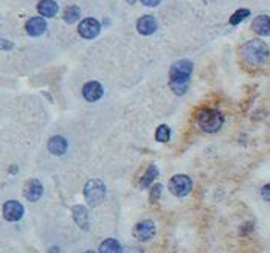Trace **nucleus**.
<instances>
[{
	"instance_id": "423d86ee",
	"label": "nucleus",
	"mask_w": 270,
	"mask_h": 253,
	"mask_svg": "<svg viewBox=\"0 0 270 253\" xmlns=\"http://www.w3.org/2000/svg\"><path fill=\"white\" fill-rule=\"evenodd\" d=\"M134 238L138 239L140 242H146L151 241L155 234V225L152 221L145 219V221H140L135 227H134Z\"/></svg>"
},
{
	"instance_id": "6e6552de",
	"label": "nucleus",
	"mask_w": 270,
	"mask_h": 253,
	"mask_svg": "<svg viewBox=\"0 0 270 253\" xmlns=\"http://www.w3.org/2000/svg\"><path fill=\"white\" fill-rule=\"evenodd\" d=\"M24 216V207L17 201H8L4 204V218L10 222H16L22 219Z\"/></svg>"
},
{
	"instance_id": "f03ea898",
	"label": "nucleus",
	"mask_w": 270,
	"mask_h": 253,
	"mask_svg": "<svg viewBox=\"0 0 270 253\" xmlns=\"http://www.w3.org/2000/svg\"><path fill=\"white\" fill-rule=\"evenodd\" d=\"M241 53L245 62L250 65H259L268 58V47L261 39H251L244 44Z\"/></svg>"
},
{
	"instance_id": "9b49d317",
	"label": "nucleus",
	"mask_w": 270,
	"mask_h": 253,
	"mask_svg": "<svg viewBox=\"0 0 270 253\" xmlns=\"http://www.w3.org/2000/svg\"><path fill=\"white\" fill-rule=\"evenodd\" d=\"M25 30L30 36H41L47 30V21L44 17H30L25 24Z\"/></svg>"
},
{
	"instance_id": "bb28decb",
	"label": "nucleus",
	"mask_w": 270,
	"mask_h": 253,
	"mask_svg": "<svg viewBox=\"0 0 270 253\" xmlns=\"http://www.w3.org/2000/svg\"><path fill=\"white\" fill-rule=\"evenodd\" d=\"M128 2H129V4H132V5H134V4H135V2H137V0H128Z\"/></svg>"
},
{
	"instance_id": "393cba45",
	"label": "nucleus",
	"mask_w": 270,
	"mask_h": 253,
	"mask_svg": "<svg viewBox=\"0 0 270 253\" xmlns=\"http://www.w3.org/2000/svg\"><path fill=\"white\" fill-rule=\"evenodd\" d=\"M140 2L145 5V7H157L161 0H140Z\"/></svg>"
},
{
	"instance_id": "f8f14e48",
	"label": "nucleus",
	"mask_w": 270,
	"mask_h": 253,
	"mask_svg": "<svg viewBox=\"0 0 270 253\" xmlns=\"http://www.w3.org/2000/svg\"><path fill=\"white\" fill-rule=\"evenodd\" d=\"M47 148L53 155H64L67 152V149H68V143H67V140L64 137L55 135V137H51L48 140Z\"/></svg>"
},
{
	"instance_id": "0eeeda50",
	"label": "nucleus",
	"mask_w": 270,
	"mask_h": 253,
	"mask_svg": "<svg viewBox=\"0 0 270 253\" xmlns=\"http://www.w3.org/2000/svg\"><path fill=\"white\" fill-rule=\"evenodd\" d=\"M100 31H101V24L97 19H94V17H87V19H84L78 27V33L84 39L97 38V36L100 34Z\"/></svg>"
},
{
	"instance_id": "4be33fe9",
	"label": "nucleus",
	"mask_w": 270,
	"mask_h": 253,
	"mask_svg": "<svg viewBox=\"0 0 270 253\" xmlns=\"http://www.w3.org/2000/svg\"><path fill=\"white\" fill-rule=\"evenodd\" d=\"M160 194H161V185H160V184L152 185V188H151V194H149V199H151V202H152V204L158 201V199H160Z\"/></svg>"
},
{
	"instance_id": "ddd939ff",
	"label": "nucleus",
	"mask_w": 270,
	"mask_h": 253,
	"mask_svg": "<svg viewBox=\"0 0 270 253\" xmlns=\"http://www.w3.org/2000/svg\"><path fill=\"white\" fill-rule=\"evenodd\" d=\"M137 30L143 36H151L157 30V21L152 16H143L137 22Z\"/></svg>"
},
{
	"instance_id": "4468645a",
	"label": "nucleus",
	"mask_w": 270,
	"mask_h": 253,
	"mask_svg": "<svg viewBox=\"0 0 270 253\" xmlns=\"http://www.w3.org/2000/svg\"><path fill=\"white\" fill-rule=\"evenodd\" d=\"M251 28L259 36H268L270 34V16H265V14L258 16L253 21V24H251Z\"/></svg>"
},
{
	"instance_id": "5701e85b",
	"label": "nucleus",
	"mask_w": 270,
	"mask_h": 253,
	"mask_svg": "<svg viewBox=\"0 0 270 253\" xmlns=\"http://www.w3.org/2000/svg\"><path fill=\"white\" fill-rule=\"evenodd\" d=\"M261 196H262V199H264V201L270 202V184L262 187V190H261Z\"/></svg>"
},
{
	"instance_id": "f3484780",
	"label": "nucleus",
	"mask_w": 270,
	"mask_h": 253,
	"mask_svg": "<svg viewBox=\"0 0 270 253\" xmlns=\"http://www.w3.org/2000/svg\"><path fill=\"white\" fill-rule=\"evenodd\" d=\"M157 176H158V168H157L155 165H149V168L146 170L145 176H143L141 180H140V188L145 190V188H148L149 185H152V182H155Z\"/></svg>"
},
{
	"instance_id": "6ab92c4d",
	"label": "nucleus",
	"mask_w": 270,
	"mask_h": 253,
	"mask_svg": "<svg viewBox=\"0 0 270 253\" xmlns=\"http://www.w3.org/2000/svg\"><path fill=\"white\" fill-rule=\"evenodd\" d=\"M79 17H81V10L76 5H70L64 11V21L67 24H75L76 21H79Z\"/></svg>"
},
{
	"instance_id": "7ed1b4c3",
	"label": "nucleus",
	"mask_w": 270,
	"mask_h": 253,
	"mask_svg": "<svg viewBox=\"0 0 270 253\" xmlns=\"http://www.w3.org/2000/svg\"><path fill=\"white\" fill-rule=\"evenodd\" d=\"M197 124L204 132L214 134L222 128L224 115L216 109H204L197 115Z\"/></svg>"
},
{
	"instance_id": "412c9836",
	"label": "nucleus",
	"mask_w": 270,
	"mask_h": 253,
	"mask_svg": "<svg viewBox=\"0 0 270 253\" xmlns=\"http://www.w3.org/2000/svg\"><path fill=\"white\" fill-rule=\"evenodd\" d=\"M248 16H250V11H248L247 8H241V10H238L235 14L230 17V24H231V25H238V24H241L244 19H247Z\"/></svg>"
},
{
	"instance_id": "f257e3e1",
	"label": "nucleus",
	"mask_w": 270,
	"mask_h": 253,
	"mask_svg": "<svg viewBox=\"0 0 270 253\" xmlns=\"http://www.w3.org/2000/svg\"><path fill=\"white\" fill-rule=\"evenodd\" d=\"M191 73H193V62L188 59H180L171 65L169 86L175 95H184L188 90Z\"/></svg>"
},
{
	"instance_id": "cd10ccee",
	"label": "nucleus",
	"mask_w": 270,
	"mask_h": 253,
	"mask_svg": "<svg viewBox=\"0 0 270 253\" xmlns=\"http://www.w3.org/2000/svg\"><path fill=\"white\" fill-rule=\"evenodd\" d=\"M84 253H97V251H92V250H87V251H84Z\"/></svg>"
},
{
	"instance_id": "dca6fc26",
	"label": "nucleus",
	"mask_w": 270,
	"mask_h": 253,
	"mask_svg": "<svg viewBox=\"0 0 270 253\" xmlns=\"http://www.w3.org/2000/svg\"><path fill=\"white\" fill-rule=\"evenodd\" d=\"M73 219L78 224L79 228L88 230V211L82 205H75L73 207Z\"/></svg>"
},
{
	"instance_id": "1a4fd4ad",
	"label": "nucleus",
	"mask_w": 270,
	"mask_h": 253,
	"mask_svg": "<svg viewBox=\"0 0 270 253\" xmlns=\"http://www.w3.org/2000/svg\"><path fill=\"white\" fill-rule=\"evenodd\" d=\"M42 194H44V187H42V184L39 182L38 179L28 180V182L25 184V187H24V196H25L27 201L36 202V201H39V199L42 197Z\"/></svg>"
},
{
	"instance_id": "2eb2a0df",
	"label": "nucleus",
	"mask_w": 270,
	"mask_h": 253,
	"mask_svg": "<svg viewBox=\"0 0 270 253\" xmlns=\"http://www.w3.org/2000/svg\"><path fill=\"white\" fill-rule=\"evenodd\" d=\"M58 4L55 0H41L38 4V13L42 16V17H55L58 14Z\"/></svg>"
},
{
	"instance_id": "aec40b11",
	"label": "nucleus",
	"mask_w": 270,
	"mask_h": 253,
	"mask_svg": "<svg viewBox=\"0 0 270 253\" xmlns=\"http://www.w3.org/2000/svg\"><path fill=\"white\" fill-rule=\"evenodd\" d=\"M169 137H171V131H169L168 126L166 124L158 126L157 131H155V140L160 141V143H166L169 140Z\"/></svg>"
},
{
	"instance_id": "b1692460",
	"label": "nucleus",
	"mask_w": 270,
	"mask_h": 253,
	"mask_svg": "<svg viewBox=\"0 0 270 253\" xmlns=\"http://www.w3.org/2000/svg\"><path fill=\"white\" fill-rule=\"evenodd\" d=\"M11 48H13V42L11 41H7V39L0 38V50H11Z\"/></svg>"
},
{
	"instance_id": "a878e982",
	"label": "nucleus",
	"mask_w": 270,
	"mask_h": 253,
	"mask_svg": "<svg viewBox=\"0 0 270 253\" xmlns=\"http://www.w3.org/2000/svg\"><path fill=\"white\" fill-rule=\"evenodd\" d=\"M126 253H143L138 247H129L128 250H126Z\"/></svg>"
},
{
	"instance_id": "9d476101",
	"label": "nucleus",
	"mask_w": 270,
	"mask_h": 253,
	"mask_svg": "<svg viewBox=\"0 0 270 253\" xmlns=\"http://www.w3.org/2000/svg\"><path fill=\"white\" fill-rule=\"evenodd\" d=\"M104 94L103 86L98 81H88L84 87H82V97L88 101V103H95L98 101Z\"/></svg>"
},
{
	"instance_id": "39448f33",
	"label": "nucleus",
	"mask_w": 270,
	"mask_h": 253,
	"mask_svg": "<svg viewBox=\"0 0 270 253\" xmlns=\"http://www.w3.org/2000/svg\"><path fill=\"white\" fill-rule=\"evenodd\" d=\"M191 188H193V182L185 174H175L169 180V191L175 197H185L187 194H190Z\"/></svg>"
},
{
	"instance_id": "a211bd4d",
	"label": "nucleus",
	"mask_w": 270,
	"mask_h": 253,
	"mask_svg": "<svg viewBox=\"0 0 270 253\" xmlns=\"http://www.w3.org/2000/svg\"><path fill=\"white\" fill-rule=\"evenodd\" d=\"M100 253H123V248L117 239L107 238L100 244Z\"/></svg>"
},
{
	"instance_id": "20e7f679",
	"label": "nucleus",
	"mask_w": 270,
	"mask_h": 253,
	"mask_svg": "<svg viewBox=\"0 0 270 253\" xmlns=\"http://www.w3.org/2000/svg\"><path fill=\"white\" fill-rule=\"evenodd\" d=\"M84 197L90 207H98L106 197V185L100 179L88 180L84 187Z\"/></svg>"
}]
</instances>
